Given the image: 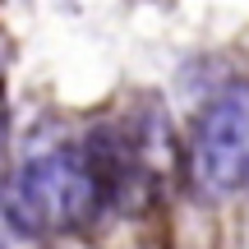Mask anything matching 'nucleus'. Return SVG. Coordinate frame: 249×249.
I'll use <instances>...</instances> for the list:
<instances>
[{
  "instance_id": "f257e3e1",
  "label": "nucleus",
  "mask_w": 249,
  "mask_h": 249,
  "mask_svg": "<svg viewBox=\"0 0 249 249\" xmlns=\"http://www.w3.org/2000/svg\"><path fill=\"white\" fill-rule=\"evenodd\" d=\"M97 171L79 152H46L14 171V180L0 189V213L18 231H65L88 222L97 213Z\"/></svg>"
},
{
  "instance_id": "f03ea898",
  "label": "nucleus",
  "mask_w": 249,
  "mask_h": 249,
  "mask_svg": "<svg viewBox=\"0 0 249 249\" xmlns=\"http://www.w3.org/2000/svg\"><path fill=\"white\" fill-rule=\"evenodd\" d=\"M189 166L208 194H231L249 180V83H231L203 107Z\"/></svg>"
}]
</instances>
